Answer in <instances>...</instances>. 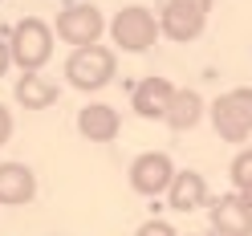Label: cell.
<instances>
[{
	"instance_id": "9",
	"label": "cell",
	"mask_w": 252,
	"mask_h": 236,
	"mask_svg": "<svg viewBox=\"0 0 252 236\" xmlns=\"http://www.w3.org/2000/svg\"><path fill=\"white\" fill-rule=\"evenodd\" d=\"M212 232L216 236H252V212L240 192L212 200Z\"/></svg>"
},
{
	"instance_id": "11",
	"label": "cell",
	"mask_w": 252,
	"mask_h": 236,
	"mask_svg": "<svg viewBox=\"0 0 252 236\" xmlns=\"http://www.w3.org/2000/svg\"><path fill=\"white\" fill-rule=\"evenodd\" d=\"M203 12H195V8H183V4H163V12H159V33L167 37V41H179V45H187V41H195L199 33H203Z\"/></svg>"
},
{
	"instance_id": "12",
	"label": "cell",
	"mask_w": 252,
	"mask_h": 236,
	"mask_svg": "<svg viewBox=\"0 0 252 236\" xmlns=\"http://www.w3.org/2000/svg\"><path fill=\"white\" fill-rule=\"evenodd\" d=\"M37 196V175L25 163H0V203L4 208H21L33 203Z\"/></svg>"
},
{
	"instance_id": "2",
	"label": "cell",
	"mask_w": 252,
	"mask_h": 236,
	"mask_svg": "<svg viewBox=\"0 0 252 236\" xmlns=\"http://www.w3.org/2000/svg\"><path fill=\"white\" fill-rule=\"evenodd\" d=\"M118 73V57L106 49V45H86V49H73L65 61V82L82 94H94L114 82Z\"/></svg>"
},
{
	"instance_id": "15",
	"label": "cell",
	"mask_w": 252,
	"mask_h": 236,
	"mask_svg": "<svg viewBox=\"0 0 252 236\" xmlns=\"http://www.w3.org/2000/svg\"><path fill=\"white\" fill-rule=\"evenodd\" d=\"M228 179L236 183V192L252 187V147H244V151L232 159V167H228Z\"/></svg>"
},
{
	"instance_id": "1",
	"label": "cell",
	"mask_w": 252,
	"mask_h": 236,
	"mask_svg": "<svg viewBox=\"0 0 252 236\" xmlns=\"http://www.w3.org/2000/svg\"><path fill=\"white\" fill-rule=\"evenodd\" d=\"M53 25H45L41 17H25L17 21V29H12L8 37V53H12V66H17L21 73H41L45 66H49L53 57Z\"/></svg>"
},
{
	"instance_id": "3",
	"label": "cell",
	"mask_w": 252,
	"mask_h": 236,
	"mask_svg": "<svg viewBox=\"0 0 252 236\" xmlns=\"http://www.w3.org/2000/svg\"><path fill=\"white\" fill-rule=\"evenodd\" d=\"M212 127L224 143H244L252 135V86H236L212 102Z\"/></svg>"
},
{
	"instance_id": "13",
	"label": "cell",
	"mask_w": 252,
	"mask_h": 236,
	"mask_svg": "<svg viewBox=\"0 0 252 236\" xmlns=\"http://www.w3.org/2000/svg\"><path fill=\"white\" fill-rule=\"evenodd\" d=\"M203 102L195 90H175V98H171V106H167V114H163V122L171 131H191V127H199V118H203Z\"/></svg>"
},
{
	"instance_id": "16",
	"label": "cell",
	"mask_w": 252,
	"mask_h": 236,
	"mask_svg": "<svg viewBox=\"0 0 252 236\" xmlns=\"http://www.w3.org/2000/svg\"><path fill=\"white\" fill-rule=\"evenodd\" d=\"M134 236H179L175 228L167 224V220H147V224H138V232Z\"/></svg>"
},
{
	"instance_id": "4",
	"label": "cell",
	"mask_w": 252,
	"mask_h": 236,
	"mask_svg": "<svg viewBox=\"0 0 252 236\" xmlns=\"http://www.w3.org/2000/svg\"><path fill=\"white\" fill-rule=\"evenodd\" d=\"M110 37H114V45L126 49V53H147L151 45L159 41V12H151L143 4L118 8V17L110 21Z\"/></svg>"
},
{
	"instance_id": "8",
	"label": "cell",
	"mask_w": 252,
	"mask_h": 236,
	"mask_svg": "<svg viewBox=\"0 0 252 236\" xmlns=\"http://www.w3.org/2000/svg\"><path fill=\"white\" fill-rule=\"evenodd\" d=\"M122 131V114L106 102H90L77 110V135L90 138V143H114Z\"/></svg>"
},
{
	"instance_id": "19",
	"label": "cell",
	"mask_w": 252,
	"mask_h": 236,
	"mask_svg": "<svg viewBox=\"0 0 252 236\" xmlns=\"http://www.w3.org/2000/svg\"><path fill=\"white\" fill-rule=\"evenodd\" d=\"M8 66H12V53H8V41L0 37V77L8 73Z\"/></svg>"
},
{
	"instance_id": "14",
	"label": "cell",
	"mask_w": 252,
	"mask_h": 236,
	"mask_svg": "<svg viewBox=\"0 0 252 236\" xmlns=\"http://www.w3.org/2000/svg\"><path fill=\"white\" fill-rule=\"evenodd\" d=\"M17 102H21L25 110H49V106L57 102V82H49L45 73H21Z\"/></svg>"
},
{
	"instance_id": "6",
	"label": "cell",
	"mask_w": 252,
	"mask_h": 236,
	"mask_svg": "<svg viewBox=\"0 0 252 236\" xmlns=\"http://www.w3.org/2000/svg\"><path fill=\"white\" fill-rule=\"evenodd\" d=\"M126 179H130V192H138V196H163L171 179H175V163H171L167 151H143L130 159Z\"/></svg>"
},
{
	"instance_id": "10",
	"label": "cell",
	"mask_w": 252,
	"mask_h": 236,
	"mask_svg": "<svg viewBox=\"0 0 252 236\" xmlns=\"http://www.w3.org/2000/svg\"><path fill=\"white\" fill-rule=\"evenodd\" d=\"M167 203H171L175 212H195V208H203V203H212L208 179H203L195 167L175 171V179H171V187H167Z\"/></svg>"
},
{
	"instance_id": "5",
	"label": "cell",
	"mask_w": 252,
	"mask_h": 236,
	"mask_svg": "<svg viewBox=\"0 0 252 236\" xmlns=\"http://www.w3.org/2000/svg\"><path fill=\"white\" fill-rule=\"evenodd\" d=\"M102 8H94V4H73V8H61L57 12V21H53V33L73 45V49H86V45H98L102 41Z\"/></svg>"
},
{
	"instance_id": "20",
	"label": "cell",
	"mask_w": 252,
	"mask_h": 236,
	"mask_svg": "<svg viewBox=\"0 0 252 236\" xmlns=\"http://www.w3.org/2000/svg\"><path fill=\"white\" fill-rule=\"evenodd\" d=\"M240 200L248 203V212H252V187H244V192H240Z\"/></svg>"
},
{
	"instance_id": "17",
	"label": "cell",
	"mask_w": 252,
	"mask_h": 236,
	"mask_svg": "<svg viewBox=\"0 0 252 236\" xmlns=\"http://www.w3.org/2000/svg\"><path fill=\"white\" fill-rule=\"evenodd\" d=\"M8 138H12V110L0 102V147H4Z\"/></svg>"
},
{
	"instance_id": "18",
	"label": "cell",
	"mask_w": 252,
	"mask_h": 236,
	"mask_svg": "<svg viewBox=\"0 0 252 236\" xmlns=\"http://www.w3.org/2000/svg\"><path fill=\"white\" fill-rule=\"evenodd\" d=\"M171 4H183V8H195V12H203V17H208V12H212V0H171Z\"/></svg>"
},
{
	"instance_id": "7",
	"label": "cell",
	"mask_w": 252,
	"mask_h": 236,
	"mask_svg": "<svg viewBox=\"0 0 252 236\" xmlns=\"http://www.w3.org/2000/svg\"><path fill=\"white\" fill-rule=\"evenodd\" d=\"M175 90L179 86H171L167 77H143V82L134 86V94H130V110L138 118H151V122H163V114H167V106H171V98H175Z\"/></svg>"
}]
</instances>
